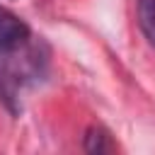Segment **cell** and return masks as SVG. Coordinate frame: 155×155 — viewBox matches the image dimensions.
I'll return each instance as SVG.
<instances>
[{
  "instance_id": "cell-1",
  "label": "cell",
  "mask_w": 155,
  "mask_h": 155,
  "mask_svg": "<svg viewBox=\"0 0 155 155\" xmlns=\"http://www.w3.org/2000/svg\"><path fill=\"white\" fill-rule=\"evenodd\" d=\"M46 51L29 24L0 5V99L10 111L22 109V94L44 78Z\"/></svg>"
},
{
  "instance_id": "cell-2",
  "label": "cell",
  "mask_w": 155,
  "mask_h": 155,
  "mask_svg": "<svg viewBox=\"0 0 155 155\" xmlns=\"http://www.w3.org/2000/svg\"><path fill=\"white\" fill-rule=\"evenodd\" d=\"M136 12L145 41L155 48V0H136Z\"/></svg>"
},
{
  "instance_id": "cell-3",
  "label": "cell",
  "mask_w": 155,
  "mask_h": 155,
  "mask_svg": "<svg viewBox=\"0 0 155 155\" xmlns=\"http://www.w3.org/2000/svg\"><path fill=\"white\" fill-rule=\"evenodd\" d=\"M107 148H109V145H107V133H104L102 128H97V126L87 128L85 150H87V153H102V150H107Z\"/></svg>"
}]
</instances>
